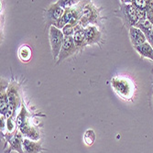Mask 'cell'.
<instances>
[{"label":"cell","instance_id":"obj_1","mask_svg":"<svg viewBox=\"0 0 153 153\" xmlns=\"http://www.w3.org/2000/svg\"><path fill=\"white\" fill-rule=\"evenodd\" d=\"M101 9L97 8L91 1H85V5L82 9V18L79 25L85 29L86 27L93 25H101Z\"/></svg>","mask_w":153,"mask_h":153},{"label":"cell","instance_id":"obj_2","mask_svg":"<svg viewBox=\"0 0 153 153\" xmlns=\"http://www.w3.org/2000/svg\"><path fill=\"white\" fill-rule=\"evenodd\" d=\"M115 14L117 18L122 19L124 25L128 29L135 27L137 23L140 21L137 10L135 7L131 4V2L125 3L124 1H121L119 8L115 10Z\"/></svg>","mask_w":153,"mask_h":153},{"label":"cell","instance_id":"obj_3","mask_svg":"<svg viewBox=\"0 0 153 153\" xmlns=\"http://www.w3.org/2000/svg\"><path fill=\"white\" fill-rule=\"evenodd\" d=\"M19 85L15 82H10L7 87V97H8L9 107H8L7 115L5 116L6 118L15 117L17 108L20 104V97H19Z\"/></svg>","mask_w":153,"mask_h":153},{"label":"cell","instance_id":"obj_4","mask_svg":"<svg viewBox=\"0 0 153 153\" xmlns=\"http://www.w3.org/2000/svg\"><path fill=\"white\" fill-rule=\"evenodd\" d=\"M49 39H50L53 60L57 61L59 58L62 44H63L64 35L61 30L57 29V27L54 26H51L49 29Z\"/></svg>","mask_w":153,"mask_h":153},{"label":"cell","instance_id":"obj_5","mask_svg":"<svg viewBox=\"0 0 153 153\" xmlns=\"http://www.w3.org/2000/svg\"><path fill=\"white\" fill-rule=\"evenodd\" d=\"M2 137L6 140V143L8 144V148L5 149L4 153H10L17 151L19 153H24L23 150V140L24 137L18 129L15 133H1Z\"/></svg>","mask_w":153,"mask_h":153},{"label":"cell","instance_id":"obj_6","mask_svg":"<svg viewBox=\"0 0 153 153\" xmlns=\"http://www.w3.org/2000/svg\"><path fill=\"white\" fill-rule=\"evenodd\" d=\"M111 85L113 89L123 98L129 99L133 94V87L130 82L127 79L114 77L111 80Z\"/></svg>","mask_w":153,"mask_h":153},{"label":"cell","instance_id":"obj_7","mask_svg":"<svg viewBox=\"0 0 153 153\" xmlns=\"http://www.w3.org/2000/svg\"><path fill=\"white\" fill-rule=\"evenodd\" d=\"M64 9L58 5V3L51 4L45 10H44V16L46 20V27H51L54 26L63 15Z\"/></svg>","mask_w":153,"mask_h":153},{"label":"cell","instance_id":"obj_8","mask_svg":"<svg viewBox=\"0 0 153 153\" xmlns=\"http://www.w3.org/2000/svg\"><path fill=\"white\" fill-rule=\"evenodd\" d=\"M79 51V50L77 49V47L74 44V38L73 37H64V40H63V44L59 55V58L57 60V63H60L61 62L64 61L65 59L69 58L74 55L75 53H77Z\"/></svg>","mask_w":153,"mask_h":153},{"label":"cell","instance_id":"obj_9","mask_svg":"<svg viewBox=\"0 0 153 153\" xmlns=\"http://www.w3.org/2000/svg\"><path fill=\"white\" fill-rule=\"evenodd\" d=\"M20 133L23 135V137L25 138H30V140H34V141H38L39 140V132L34 128L33 127H31L30 123H29V120H25L22 124H21V126L19 127L18 128Z\"/></svg>","mask_w":153,"mask_h":153},{"label":"cell","instance_id":"obj_10","mask_svg":"<svg viewBox=\"0 0 153 153\" xmlns=\"http://www.w3.org/2000/svg\"><path fill=\"white\" fill-rule=\"evenodd\" d=\"M85 39L87 45H94L97 44L101 40V31L98 30V27L96 26L90 25L86 27L85 29Z\"/></svg>","mask_w":153,"mask_h":153},{"label":"cell","instance_id":"obj_11","mask_svg":"<svg viewBox=\"0 0 153 153\" xmlns=\"http://www.w3.org/2000/svg\"><path fill=\"white\" fill-rule=\"evenodd\" d=\"M129 38L134 48L147 42V38L145 34L136 27H132L129 29Z\"/></svg>","mask_w":153,"mask_h":153},{"label":"cell","instance_id":"obj_12","mask_svg":"<svg viewBox=\"0 0 153 153\" xmlns=\"http://www.w3.org/2000/svg\"><path fill=\"white\" fill-rule=\"evenodd\" d=\"M74 44L77 47L79 51H82L87 46L86 39H85V29L80 25H77L75 27V32L73 36Z\"/></svg>","mask_w":153,"mask_h":153},{"label":"cell","instance_id":"obj_13","mask_svg":"<svg viewBox=\"0 0 153 153\" xmlns=\"http://www.w3.org/2000/svg\"><path fill=\"white\" fill-rule=\"evenodd\" d=\"M23 150L24 153H39L41 151L47 150L41 147L40 141H34L30 138H25L23 140Z\"/></svg>","mask_w":153,"mask_h":153},{"label":"cell","instance_id":"obj_14","mask_svg":"<svg viewBox=\"0 0 153 153\" xmlns=\"http://www.w3.org/2000/svg\"><path fill=\"white\" fill-rule=\"evenodd\" d=\"M9 107L8 97L7 94V89L5 82H1V94H0V113L1 116H6Z\"/></svg>","mask_w":153,"mask_h":153},{"label":"cell","instance_id":"obj_15","mask_svg":"<svg viewBox=\"0 0 153 153\" xmlns=\"http://www.w3.org/2000/svg\"><path fill=\"white\" fill-rule=\"evenodd\" d=\"M134 49L138 52V54H140L141 57L147 58V59L150 60L151 62H153V48L148 41L146 43H144L140 46H137Z\"/></svg>","mask_w":153,"mask_h":153},{"label":"cell","instance_id":"obj_16","mask_svg":"<svg viewBox=\"0 0 153 153\" xmlns=\"http://www.w3.org/2000/svg\"><path fill=\"white\" fill-rule=\"evenodd\" d=\"M137 29H140L146 36V38L149 35V33L151 32V30H153V24L148 20L147 19H140L137 23V25L135 26Z\"/></svg>","mask_w":153,"mask_h":153},{"label":"cell","instance_id":"obj_17","mask_svg":"<svg viewBox=\"0 0 153 153\" xmlns=\"http://www.w3.org/2000/svg\"><path fill=\"white\" fill-rule=\"evenodd\" d=\"M19 56L23 62H29L31 58V49L27 45H22L19 51Z\"/></svg>","mask_w":153,"mask_h":153},{"label":"cell","instance_id":"obj_18","mask_svg":"<svg viewBox=\"0 0 153 153\" xmlns=\"http://www.w3.org/2000/svg\"><path fill=\"white\" fill-rule=\"evenodd\" d=\"M95 140V133L93 129H87L83 135V141L87 146H92Z\"/></svg>","mask_w":153,"mask_h":153},{"label":"cell","instance_id":"obj_19","mask_svg":"<svg viewBox=\"0 0 153 153\" xmlns=\"http://www.w3.org/2000/svg\"><path fill=\"white\" fill-rule=\"evenodd\" d=\"M7 132H8L9 134L15 133V132L18 130L16 119L14 120V117L7 118Z\"/></svg>","mask_w":153,"mask_h":153},{"label":"cell","instance_id":"obj_20","mask_svg":"<svg viewBox=\"0 0 153 153\" xmlns=\"http://www.w3.org/2000/svg\"><path fill=\"white\" fill-rule=\"evenodd\" d=\"M80 1H75V0H62V1H57L58 5L62 7L63 9L72 8L74 6L78 5Z\"/></svg>","mask_w":153,"mask_h":153},{"label":"cell","instance_id":"obj_21","mask_svg":"<svg viewBox=\"0 0 153 153\" xmlns=\"http://www.w3.org/2000/svg\"><path fill=\"white\" fill-rule=\"evenodd\" d=\"M64 37H73L75 32V26L72 24H67L62 30Z\"/></svg>","mask_w":153,"mask_h":153},{"label":"cell","instance_id":"obj_22","mask_svg":"<svg viewBox=\"0 0 153 153\" xmlns=\"http://www.w3.org/2000/svg\"><path fill=\"white\" fill-rule=\"evenodd\" d=\"M152 101H153V96H152Z\"/></svg>","mask_w":153,"mask_h":153}]
</instances>
